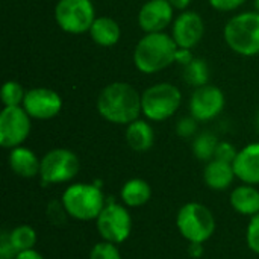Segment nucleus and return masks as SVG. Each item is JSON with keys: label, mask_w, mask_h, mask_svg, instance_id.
Returning a JSON list of instances; mask_svg holds the SVG:
<instances>
[{"label": "nucleus", "mask_w": 259, "mask_h": 259, "mask_svg": "<svg viewBox=\"0 0 259 259\" xmlns=\"http://www.w3.org/2000/svg\"><path fill=\"white\" fill-rule=\"evenodd\" d=\"M97 112L112 124H131L138 120L141 111V94L127 82L106 85L97 97Z\"/></svg>", "instance_id": "nucleus-1"}, {"label": "nucleus", "mask_w": 259, "mask_h": 259, "mask_svg": "<svg viewBox=\"0 0 259 259\" xmlns=\"http://www.w3.org/2000/svg\"><path fill=\"white\" fill-rule=\"evenodd\" d=\"M178 44L165 32L146 33L134 50V64L144 74H155L175 64Z\"/></svg>", "instance_id": "nucleus-2"}, {"label": "nucleus", "mask_w": 259, "mask_h": 259, "mask_svg": "<svg viewBox=\"0 0 259 259\" xmlns=\"http://www.w3.org/2000/svg\"><path fill=\"white\" fill-rule=\"evenodd\" d=\"M223 36L232 52L241 56L259 55V12L247 11L231 17Z\"/></svg>", "instance_id": "nucleus-3"}, {"label": "nucleus", "mask_w": 259, "mask_h": 259, "mask_svg": "<svg viewBox=\"0 0 259 259\" xmlns=\"http://www.w3.org/2000/svg\"><path fill=\"white\" fill-rule=\"evenodd\" d=\"M61 202L68 217L80 222L96 220L105 208V196L97 184H73L65 188Z\"/></svg>", "instance_id": "nucleus-4"}, {"label": "nucleus", "mask_w": 259, "mask_h": 259, "mask_svg": "<svg viewBox=\"0 0 259 259\" xmlns=\"http://www.w3.org/2000/svg\"><path fill=\"white\" fill-rule=\"evenodd\" d=\"M182 103L181 90L168 82L149 87L141 94L143 115L150 121H165L173 117Z\"/></svg>", "instance_id": "nucleus-5"}, {"label": "nucleus", "mask_w": 259, "mask_h": 259, "mask_svg": "<svg viewBox=\"0 0 259 259\" xmlns=\"http://www.w3.org/2000/svg\"><path fill=\"white\" fill-rule=\"evenodd\" d=\"M179 234L188 243H206L215 232V219L209 208L197 202L185 203L176 215Z\"/></svg>", "instance_id": "nucleus-6"}, {"label": "nucleus", "mask_w": 259, "mask_h": 259, "mask_svg": "<svg viewBox=\"0 0 259 259\" xmlns=\"http://www.w3.org/2000/svg\"><path fill=\"white\" fill-rule=\"evenodd\" d=\"M96 18L91 0H58L55 6L56 24L67 33L80 35L90 32Z\"/></svg>", "instance_id": "nucleus-7"}, {"label": "nucleus", "mask_w": 259, "mask_h": 259, "mask_svg": "<svg viewBox=\"0 0 259 259\" xmlns=\"http://www.w3.org/2000/svg\"><path fill=\"white\" fill-rule=\"evenodd\" d=\"M80 168L79 158L68 149H52L41 158L39 178L44 184H65L73 181Z\"/></svg>", "instance_id": "nucleus-8"}, {"label": "nucleus", "mask_w": 259, "mask_h": 259, "mask_svg": "<svg viewBox=\"0 0 259 259\" xmlns=\"http://www.w3.org/2000/svg\"><path fill=\"white\" fill-rule=\"evenodd\" d=\"M96 228L103 241L121 244L132 234V217L123 205L112 202L96 219Z\"/></svg>", "instance_id": "nucleus-9"}, {"label": "nucleus", "mask_w": 259, "mask_h": 259, "mask_svg": "<svg viewBox=\"0 0 259 259\" xmlns=\"http://www.w3.org/2000/svg\"><path fill=\"white\" fill-rule=\"evenodd\" d=\"M30 115L23 106H5L0 112V144L5 149L21 146L30 134Z\"/></svg>", "instance_id": "nucleus-10"}, {"label": "nucleus", "mask_w": 259, "mask_h": 259, "mask_svg": "<svg viewBox=\"0 0 259 259\" xmlns=\"http://www.w3.org/2000/svg\"><path fill=\"white\" fill-rule=\"evenodd\" d=\"M225 94L219 87L214 85H203L199 88H194L191 97H190V115L194 117L197 121H211L215 117L222 114L225 109Z\"/></svg>", "instance_id": "nucleus-11"}, {"label": "nucleus", "mask_w": 259, "mask_h": 259, "mask_svg": "<svg viewBox=\"0 0 259 259\" xmlns=\"http://www.w3.org/2000/svg\"><path fill=\"white\" fill-rule=\"evenodd\" d=\"M21 106L30 115V118L50 120L61 112L62 99L50 88H32L26 91Z\"/></svg>", "instance_id": "nucleus-12"}, {"label": "nucleus", "mask_w": 259, "mask_h": 259, "mask_svg": "<svg viewBox=\"0 0 259 259\" xmlns=\"http://www.w3.org/2000/svg\"><path fill=\"white\" fill-rule=\"evenodd\" d=\"M203 33L205 23L196 11H182L171 24V36L181 49L196 47L203 38Z\"/></svg>", "instance_id": "nucleus-13"}, {"label": "nucleus", "mask_w": 259, "mask_h": 259, "mask_svg": "<svg viewBox=\"0 0 259 259\" xmlns=\"http://www.w3.org/2000/svg\"><path fill=\"white\" fill-rule=\"evenodd\" d=\"M175 11L168 0H149L138 12V24L144 33L164 32V29L173 24Z\"/></svg>", "instance_id": "nucleus-14"}, {"label": "nucleus", "mask_w": 259, "mask_h": 259, "mask_svg": "<svg viewBox=\"0 0 259 259\" xmlns=\"http://www.w3.org/2000/svg\"><path fill=\"white\" fill-rule=\"evenodd\" d=\"M234 171L237 179L247 185L259 184V143H252L238 150L234 161Z\"/></svg>", "instance_id": "nucleus-15"}, {"label": "nucleus", "mask_w": 259, "mask_h": 259, "mask_svg": "<svg viewBox=\"0 0 259 259\" xmlns=\"http://www.w3.org/2000/svg\"><path fill=\"white\" fill-rule=\"evenodd\" d=\"M8 162L11 170L24 179H32L36 175H39L41 168V159L36 156V153L24 146H18L11 149Z\"/></svg>", "instance_id": "nucleus-16"}, {"label": "nucleus", "mask_w": 259, "mask_h": 259, "mask_svg": "<svg viewBox=\"0 0 259 259\" xmlns=\"http://www.w3.org/2000/svg\"><path fill=\"white\" fill-rule=\"evenodd\" d=\"M235 178L237 176L234 171V165L225 161H219V159H212L206 162L205 170H203V181L206 187L214 191L228 190L232 185Z\"/></svg>", "instance_id": "nucleus-17"}, {"label": "nucleus", "mask_w": 259, "mask_h": 259, "mask_svg": "<svg viewBox=\"0 0 259 259\" xmlns=\"http://www.w3.org/2000/svg\"><path fill=\"white\" fill-rule=\"evenodd\" d=\"M91 39L102 47H112L121 38L120 24L111 17H97L90 29Z\"/></svg>", "instance_id": "nucleus-18"}, {"label": "nucleus", "mask_w": 259, "mask_h": 259, "mask_svg": "<svg viewBox=\"0 0 259 259\" xmlns=\"http://www.w3.org/2000/svg\"><path fill=\"white\" fill-rule=\"evenodd\" d=\"M126 143L135 152H147L155 143V131L146 120H135L126 127Z\"/></svg>", "instance_id": "nucleus-19"}, {"label": "nucleus", "mask_w": 259, "mask_h": 259, "mask_svg": "<svg viewBox=\"0 0 259 259\" xmlns=\"http://www.w3.org/2000/svg\"><path fill=\"white\" fill-rule=\"evenodd\" d=\"M231 205L238 214L253 217L259 212V191L255 185H240L231 193Z\"/></svg>", "instance_id": "nucleus-20"}, {"label": "nucleus", "mask_w": 259, "mask_h": 259, "mask_svg": "<svg viewBox=\"0 0 259 259\" xmlns=\"http://www.w3.org/2000/svg\"><path fill=\"white\" fill-rule=\"evenodd\" d=\"M121 202L126 206L131 208H140L143 205H146L150 197H152V188L150 185L140 178H134L129 179L123 187H121Z\"/></svg>", "instance_id": "nucleus-21"}, {"label": "nucleus", "mask_w": 259, "mask_h": 259, "mask_svg": "<svg viewBox=\"0 0 259 259\" xmlns=\"http://www.w3.org/2000/svg\"><path fill=\"white\" fill-rule=\"evenodd\" d=\"M182 77L188 85H191L194 88L206 85L209 80V67L206 64V61L202 58H194L188 65L184 67Z\"/></svg>", "instance_id": "nucleus-22"}, {"label": "nucleus", "mask_w": 259, "mask_h": 259, "mask_svg": "<svg viewBox=\"0 0 259 259\" xmlns=\"http://www.w3.org/2000/svg\"><path fill=\"white\" fill-rule=\"evenodd\" d=\"M219 143V138L212 132H202L193 141V153L197 159L209 162L215 156Z\"/></svg>", "instance_id": "nucleus-23"}, {"label": "nucleus", "mask_w": 259, "mask_h": 259, "mask_svg": "<svg viewBox=\"0 0 259 259\" xmlns=\"http://www.w3.org/2000/svg\"><path fill=\"white\" fill-rule=\"evenodd\" d=\"M8 235H9V240H11L12 246L15 247L17 253L33 249L36 244V240H38L36 231L29 225L15 226L11 232H8Z\"/></svg>", "instance_id": "nucleus-24"}, {"label": "nucleus", "mask_w": 259, "mask_h": 259, "mask_svg": "<svg viewBox=\"0 0 259 259\" xmlns=\"http://www.w3.org/2000/svg\"><path fill=\"white\" fill-rule=\"evenodd\" d=\"M26 91L17 80H6L2 87V103L5 106H21Z\"/></svg>", "instance_id": "nucleus-25"}, {"label": "nucleus", "mask_w": 259, "mask_h": 259, "mask_svg": "<svg viewBox=\"0 0 259 259\" xmlns=\"http://www.w3.org/2000/svg\"><path fill=\"white\" fill-rule=\"evenodd\" d=\"M90 259H121V253L117 244L109 241H100L91 249Z\"/></svg>", "instance_id": "nucleus-26"}, {"label": "nucleus", "mask_w": 259, "mask_h": 259, "mask_svg": "<svg viewBox=\"0 0 259 259\" xmlns=\"http://www.w3.org/2000/svg\"><path fill=\"white\" fill-rule=\"evenodd\" d=\"M246 240H247V246L249 249L259 255V212L256 215L250 217L247 231H246Z\"/></svg>", "instance_id": "nucleus-27"}, {"label": "nucleus", "mask_w": 259, "mask_h": 259, "mask_svg": "<svg viewBox=\"0 0 259 259\" xmlns=\"http://www.w3.org/2000/svg\"><path fill=\"white\" fill-rule=\"evenodd\" d=\"M67 211L62 205V202L59 200H52L47 206V219L56 225V226H61V225H65V219H67Z\"/></svg>", "instance_id": "nucleus-28"}, {"label": "nucleus", "mask_w": 259, "mask_h": 259, "mask_svg": "<svg viewBox=\"0 0 259 259\" xmlns=\"http://www.w3.org/2000/svg\"><path fill=\"white\" fill-rule=\"evenodd\" d=\"M237 155H238V150L234 147V144H231V143H228V141H220L219 146H217L214 159H219V161H225V162L234 164Z\"/></svg>", "instance_id": "nucleus-29"}, {"label": "nucleus", "mask_w": 259, "mask_h": 259, "mask_svg": "<svg viewBox=\"0 0 259 259\" xmlns=\"http://www.w3.org/2000/svg\"><path fill=\"white\" fill-rule=\"evenodd\" d=\"M197 131V120L194 117H184L176 124V134L182 138H191Z\"/></svg>", "instance_id": "nucleus-30"}, {"label": "nucleus", "mask_w": 259, "mask_h": 259, "mask_svg": "<svg viewBox=\"0 0 259 259\" xmlns=\"http://www.w3.org/2000/svg\"><path fill=\"white\" fill-rule=\"evenodd\" d=\"M209 5L220 12H232L235 9H238L240 6H243L247 0H208Z\"/></svg>", "instance_id": "nucleus-31"}, {"label": "nucleus", "mask_w": 259, "mask_h": 259, "mask_svg": "<svg viewBox=\"0 0 259 259\" xmlns=\"http://www.w3.org/2000/svg\"><path fill=\"white\" fill-rule=\"evenodd\" d=\"M17 250L12 246L8 232H3L0 237V259H15Z\"/></svg>", "instance_id": "nucleus-32"}, {"label": "nucleus", "mask_w": 259, "mask_h": 259, "mask_svg": "<svg viewBox=\"0 0 259 259\" xmlns=\"http://www.w3.org/2000/svg\"><path fill=\"white\" fill-rule=\"evenodd\" d=\"M194 58H196V56L193 55V50H191V49H181V47H179L178 52H176L175 64H179V65L185 67V65H188Z\"/></svg>", "instance_id": "nucleus-33"}, {"label": "nucleus", "mask_w": 259, "mask_h": 259, "mask_svg": "<svg viewBox=\"0 0 259 259\" xmlns=\"http://www.w3.org/2000/svg\"><path fill=\"white\" fill-rule=\"evenodd\" d=\"M15 259H44V256L39 252H36L35 249H30V250H24V252L17 253Z\"/></svg>", "instance_id": "nucleus-34"}, {"label": "nucleus", "mask_w": 259, "mask_h": 259, "mask_svg": "<svg viewBox=\"0 0 259 259\" xmlns=\"http://www.w3.org/2000/svg\"><path fill=\"white\" fill-rule=\"evenodd\" d=\"M203 244L200 243H190V256H193L194 259H199L203 255Z\"/></svg>", "instance_id": "nucleus-35"}, {"label": "nucleus", "mask_w": 259, "mask_h": 259, "mask_svg": "<svg viewBox=\"0 0 259 259\" xmlns=\"http://www.w3.org/2000/svg\"><path fill=\"white\" fill-rule=\"evenodd\" d=\"M170 3H171V6L175 8V9H178V11H187V8L190 6V3H191V0H168Z\"/></svg>", "instance_id": "nucleus-36"}, {"label": "nucleus", "mask_w": 259, "mask_h": 259, "mask_svg": "<svg viewBox=\"0 0 259 259\" xmlns=\"http://www.w3.org/2000/svg\"><path fill=\"white\" fill-rule=\"evenodd\" d=\"M253 6H255V11L259 12V0H253Z\"/></svg>", "instance_id": "nucleus-37"}, {"label": "nucleus", "mask_w": 259, "mask_h": 259, "mask_svg": "<svg viewBox=\"0 0 259 259\" xmlns=\"http://www.w3.org/2000/svg\"><path fill=\"white\" fill-rule=\"evenodd\" d=\"M256 127H258V131H259V114H258V117H256Z\"/></svg>", "instance_id": "nucleus-38"}]
</instances>
